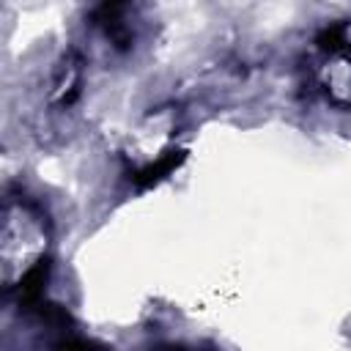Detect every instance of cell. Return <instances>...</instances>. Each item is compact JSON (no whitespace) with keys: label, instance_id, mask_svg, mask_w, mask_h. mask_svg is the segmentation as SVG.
Here are the masks:
<instances>
[{"label":"cell","instance_id":"cell-1","mask_svg":"<svg viewBox=\"0 0 351 351\" xmlns=\"http://www.w3.org/2000/svg\"><path fill=\"white\" fill-rule=\"evenodd\" d=\"M49 219L44 208L25 192H5L0 230V282L14 291L16 282L49 261Z\"/></svg>","mask_w":351,"mask_h":351},{"label":"cell","instance_id":"cell-2","mask_svg":"<svg viewBox=\"0 0 351 351\" xmlns=\"http://www.w3.org/2000/svg\"><path fill=\"white\" fill-rule=\"evenodd\" d=\"M90 19L118 52H126L134 47V3L132 0H101L93 8Z\"/></svg>","mask_w":351,"mask_h":351},{"label":"cell","instance_id":"cell-3","mask_svg":"<svg viewBox=\"0 0 351 351\" xmlns=\"http://www.w3.org/2000/svg\"><path fill=\"white\" fill-rule=\"evenodd\" d=\"M80 90H82V58L74 49H69L55 63L52 82H49V101L60 110L71 107L80 99Z\"/></svg>","mask_w":351,"mask_h":351},{"label":"cell","instance_id":"cell-4","mask_svg":"<svg viewBox=\"0 0 351 351\" xmlns=\"http://www.w3.org/2000/svg\"><path fill=\"white\" fill-rule=\"evenodd\" d=\"M184 151H165L156 162H148L145 167H140V170H134L132 173V181H134V186L137 189H148V186H154V184H159L162 178H167L181 162H184Z\"/></svg>","mask_w":351,"mask_h":351}]
</instances>
